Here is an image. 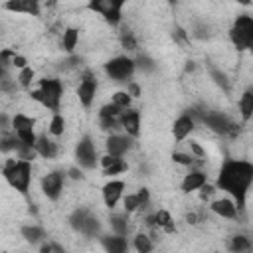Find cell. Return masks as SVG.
I'll use <instances>...</instances> for the list:
<instances>
[{
    "mask_svg": "<svg viewBox=\"0 0 253 253\" xmlns=\"http://www.w3.org/2000/svg\"><path fill=\"white\" fill-rule=\"evenodd\" d=\"M251 184H253V162L241 160V158L223 160V164H221V168L217 172L215 186L219 190L227 192L229 198H233V202L237 204L239 211L245 210L247 192H249Z\"/></svg>",
    "mask_w": 253,
    "mask_h": 253,
    "instance_id": "1",
    "label": "cell"
},
{
    "mask_svg": "<svg viewBox=\"0 0 253 253\" xmlns=\"http://www.w3.org/2000/svg\"><path fill=\"white\" fill-rule=\"evenodd\" d=\"M63 81L59 77H42L38 81V89L30 91L32 101L40 103L43 109L51 113H59L61 99H63Z\"/></svg>",
    "mask_w": 253,
    "mask_h": 253,
    "instance_id": "2",
    "label": "cell"
},
{
    "mask_svg": "<svg viewBox=\"0 0 253 253\" xmlns=\"http://www.w3.org/2000/svg\"><path fill=\"white\" fill-rule=\"evenodd\" d=\"M2 176L4 180L22 196H28L30 192V184H32V160H24V158H6L4 166H2Z\"/></svg>",
    "mask_w": 253,
    "mask_h": 253,
    "instance_id": "3",
    "label": "cell"
},
{
    "mask_svg": "<svg viewBox=\"0 0 253 253\" xmlns=\"http://www.w3.org/2000/svg\"><path fill=\"white\" fill-rule=\"evenodd\" d=\"M229 42L237 51L253 53V16L239 14L229 28Z\"/></svg>",
    "mask_w": 253,
    "mask_h": 253,
    "instance_id": "4",
    "label": "cell"
},
{
    "mask_svg": "<svg viewBox=\"0 0 253 253\" xmlns=\"http://www.w3.org/2000/svg\"><path fill=\"white\" fill-rule=\"evenodd\" d=\"M200 123H204L211 132L221 134V136H231V138H235V136L239 134V125H237L235 121H231L227 115L219 113V111L204 109Z\"/></svg>",
    "mask_w": 253,
    "mask_h": 253,
    "instance_id": "5",
    "label": "cell"
},
{
    "mask_svg": "<svg viewBox=\"0 0 253 253\" xmlns=\"http://www.w3.org/2000/svg\"><path fill=\"white\" fill-rule=\"evenodd\" d=\"M69 225L77 233H81L85 237H97L101 233V221H99V217L93 215L91 210H87V208H77L69 215Z\"/></svg>",
    "mask_w": 253,
    "mask_h": 253,
    "instance_id": "6",
    "label": "cell"
},
{
    "mask_svg": "<svg viewBox=\"0 0 253 253\" xmlns=\"http://www.w3.org/2000/svg\"><path fill=\"white\" fill-rule=\"evenodd\" d=\"M134 71H136V61L128 55H117L105 63L107 77L113 81H119V83H125V81L128 83L132 79Z\"/></svg>",
    "mask_w": 253,
    "mask_h": 253,
    "instance_id": "7",
    "label": "cell"
},
{
    "mask_svg": "<svg viewBox=\"0 0 253 253\" xmlns=\"http://www.w3.org/2000/svg\"><path fill=\"white\" fill-rule=\"evenodd\" d=\"M125 4H126V0H89L87 2V10L101 14L107 24L119 26L121 20H123Z\"/></svg>",
    "mask_w": 253,
    "mask_h": 253,
    "instance_id": "8",
    "label": "cell"
},
{
    "mask_svg": "<svg viewBox=\"0 0 253 253\" xmlns=\"http://www.w3.org/2000/svg\"><path fill=\"white\" fill-rule=\"evenodd\" d=\"M75 160L85 170H91V168H95L99 164L101 156L97 154V146H95V142H93L91 136L85 134V136L79 138V142L75 146Z\"/></svg>",
    "mask_w": 253,
    "mask_h": 253,
    "instance_id": "9",
    "label": "cell"
},
{
    "mask_svg": "<svg viewBox=\"0 0 253 253\" xmlns=\"http://www.w3.org/2000/svg\"><path fill=\"white\" fill-rule=\"evenodd\" d=\"M36 119L34 117H28L26 113H16L12 117V130L18 134V138L30 146L36 148V140H38V134H36Z\"/></svg>",
    "mask_w": 253,
    "mask_h": 253,
    "instance_id": "10",
    "label": "cell"
},
{
    "mask_svg": "<svg viewBox=\"0 0 253 253\" xmlns=\"http://www.w3.org/2000/svg\"><path fill=\"white\" fill-rule=\"evenodd\" d=\"M97 87H99L97 77L91 71H83L81 81L77 85V99L85 109H91V105L95 101V95H97Z\"/></svg>",
    "mask_w": 253,
    "mask_h": 253,
    "instance_id": "11",
    "label": "cell"
},
{
    "mask_svg": "<svg viewBox=\"0 0 253 253\" xmlns=\"http://www.w3.org/2000/svg\"><path fill=\"white\" fill-rule=\"evenodd\" d=\"M63 182H65V172L63 170H51L42 178V192L47 200H59L63 192Z\"/></svg>",
    "mask_w": 253,
    "mask_h": 253,
    "instance_id": "12",
    "label": "cell"
},
{
    "mask_svg": "<svg viewBox=\"0 0 253 253\" xmlns=\"http://www.w3.org/2000/svg\"><path fill=\"white\" fill-rule=\"evenodd\" d=\"M2 8L12 14H28L38 18L42 14V0H4Z\"/></svg>",
    "mask_w": 253,
    "mask_h": 253,
    "instance_id": "13",
    "label": "cell"
},
{
    "mask_svg": "<svg viewBox=\"0 0 253 253\" xmlns=\"http://www.w3.org/2000/svg\"><path fill=\"white\" fill-rule=\"evenodd\" d=\"M105 146H107V154H113V156H117V158H123V156L132 148V136L113 132V134H109Z\"/></svg>",
    "mask_w": 253,
    "mask_h": 253,
    "instance_id": "14",
    "label": "cell"
},
{
    "mask_svg": "<svg viewBox=\"0 0 253 253\" xmlns=\"http://www.w3.org/2000/svg\"><path fill=\"white\" fill-rule=\"evenodd\" d=\"M119 121H121V128H123L128 136L136 138V136L140 134V111L128 107V109H125V111L121 113Z\"/></svg>",
    "mask_w": 253,
    "mask_h": 253,
    "instance_id": "15",
    "label": "cell"
},
{
    "mask_svg": "<svg viewBox=\"0 0 253 253\" xmlns=\"http://www.w3.org/2000/svg\"><path fill=\"white\" fill-rule=\"evenodd\" d=\"M194 128H196V121H194V117H192L190 113L180 115V117L174 121V125H172V134H174V140H176V142L186 140V138L192 134V130H194Z\"/></svg>",
    "mask_w": 253,
    "mask_h": 253,
    "instance_id": "16",
    "label": "cell"
},
{
    "mask_svg": "<svg viewBox=\"0 0 253 253\" xmlns=\"http://www.w3.org/2000/svg\"><path fill=\"white\" fill-rule=\"evenodd\" d=\"M210 210H211L215 215L225 217V219H235V217L239 215V208H237V204L233 202V198H217V200L211 202Z\"/></svg>",
    "mask_w": 253,
    "mask_h": 253,
    "instance_id": "17",
    "label": "cell"
},
{
    "mask_svg": "<svg viewBox=\"0 0 253 253\" xmlns=\"http://www.w3.org/2000/svg\"><path fill=\"white\" fill-rule=\"evenodd\" d=\"M206 182H208V174H206L204 170H200V168H192V170L182 178L180 188H182L184 194H190V192L200 190Z\"/></svg>",
    "mask_w": 253,
    "mask_h": 253,
    "instance_id": "18",
    "label": "cell"
},
{
    "mask_svg": "<svg viewBox=\"0 0 253 253\" xmlns=\"http://www.w3.org/2000/svg\"><path fill=\"white\" fill-rule=\"evenodd\" d=\"M123 192H125V182H123V180H111V182H107V184L103 186V190H101L105 206L113 210V208L117 206V202L121 200Z\"/></svg>",
    "mask_w": 253,
    "mask_h": 253,
    "instance_id": "19",
    "label": "cell"
},
{
    "mask_svg": "<svg viewBox=\"0 0 253 253\" xmlns=\"http://www.w3.org/2000/svg\"><path fill=\"white\" fill-rule=\"evenodd\" d=\"M36 152H38L42 158H45V160H53V158L57 156V152H59V144H57L51 136H47V134H38Z\"/></svg>",
    "mask_w": 253,
    "mask_h": 253,
    "instance_id": "20",
    "label": "cell"
},
{
    "mask_svg": "<svg viewBox=\"0 0 253 253\" xmlns=\"http://www.w3.org/2000/svg\"><path fill=\"white\" fill-rule=\"evenodd\" d=\"M101 243H103V247H105L107 251H111V253H125V251L128 249L126 235H119V233L101 237Z\"/></svg>",
    "mask_w": 253,
    "mask_h": 253,
    "instance_id": "21",
    "label": "cell"
},
{
    "mask_svg": "<svg viewBox=\"0 0 253 253\" xmlns=\"http://www.w3.org/2000/svg\"><path fill=\"white\" fill-rule=\"evenodd\" d=\"M237 107H239V115H241V119L245 123L253 119V91L251 89L241 93V97L237 101Z\"/></svg>",
    "mask_w": 253,
    "mask_h": 253,
    "instance_id": "22",
    "label": "cell"
},
{
    "mask_svg": "<svg viewBox=\"0 0 253 253\" xmlns=\"http://www.w3.org/2000/svg\"><path fill=\"white\" fill-rule=\"evenodd\" d=\"M109 225H111L113 233L126 235L128 229H130V223H128V211H125V213H111V217H109Z\"/></svg>",
    "mask_w": 253,
    "mask_h": 253,
    "instance_id": "23",
    "label": "cell"
},
{
    "mask_svg": "<svg viewBox=\"0 0 253 253\" xmlns=\"http://www.w3.org/2000/svg\"><path fill=\"white\" fill-rule=\"evenodd\" d=\"M20 83L18 79H12L10 75V69H0V91L4 95H16Z\"/></svg>",
    "mask_w": 253,
    "mask_h": 253,
    "instance_id": "24",
    "label": "cell"
},
{
    "mask_svg": "<svg viewBox=\"0 0 253 253\" xmlns=\"http://www.w3.org/2000/svg\"><path fill=\"white\" fill-rule=\"evenodd\" d=\"M77 42H79V30L77 28H67L61 34V47L67 53H73V49L77 47Z\"/></svg>",
    "mask_w": 253,
    "mask_h": 253,
    "instance_id": "25",
    "label": "cell"
},
{
    "mask_svg": "<svg viewBox=\"0 0 253 253\" xmlns=\"http://www.w3.org/2000/svg\"><path fill=\"white\" fill-rule=\"evenodd\" d=\"M20 233H22V237H24L26 241H30L32 245L45 237V231H43L40 225H22Z\"/></svg>",
    "mask_w": 253,
    "mask_h": 253,
    "instance_id": "26",
    "label": "cell"
},
{
    "mask_svg": "<svg viewBox=\"0 0 253 253\" xmlns=\"http://www.w3.org/2000/svg\"><path fill=\"white\" fill-rule=\"evenodd\" d=\"M229 249L231 251H251L253 249V241L247 237V235H243V233H237V235H233L231 239H229Z\"/></svg>",
    "mask_w": 253,
    "mask_h": 253,
    "instance_id": "27",
    "label": "cell"
},
{
    "mask_svg": "<svg viewBox=\"0 0 253 253\" xmlns=\"http://www.w3.org/2000/svg\"><path fill=\"white\" fill-rule=\"evenodd\" d=\"M63 130H65V119L59 113H53V117L49 121V126H47V132L51 136H61Z\"/></svg>",
    "mask_w": 253,
    "mask_h": 253,
    "instance_id": "28",
    "label": "cell"
},
{
    "mask_svg": "<svg viewBox=\"0 0 253 253\" xmlns=\"http://www.w3.org/2000/svg\"><path fill=\"white\" fill-rule=\"evenodd\" d=\"M121 47L123 49H126V51H134L136 47H138V43H136V36L128 30V28H125L123 32H121Z\"/></svg>",
    "mask_w": 253,
    "mask_h": 253,
    "instance_id": "29",
    "label": "cell"
},
{
    "mask_svg": "<svg viewBox=\"0 0 253 253\" xmlns=\"http://www.w3.org/2000/svg\"><path fill=\"white\" fill-rule=\"evenodd\" d=\"M16 79H18V83H20V87L28 91V89L32 87V83H34V79H36V71H34V69H32L30 65H28V67H24V69H20V73H18V77H16Z\"/></svg>",
    "mask_w": 253,
    "mask_h": 253,
    "instance_id": "30",
    "label": "cell"
},
{
    "mask_svg": "<svg viewBox=\"0 0 253 253\" xmlns=\"http://www.w3.org/2000/svg\"><path fill=\"white\" fill-rule=\"evenodd\" d=\"M134 249L138 251V253H148V251H152V241H150V237L148 235H144V233H136L134 235Z\"/></svg>",
    "mask_w": 253,
    "mask_h": 253,
    "instance_id": "31",
    "label": "cell"
},
{
    "mask_svg": "<svg viewBox=\"0 0 253 253\" xmlns=\"http://www.w3.org/2000/svg\"><path fill=\"white\" fill-rule=\"evenodd\" d=\"M210 77L213 79V83L215 85H219L223 91H229V81H227V77H225V73L223 71H219L217 67H211L210 69Z\"/></svg>",
    "mask_w": 253,
    "mask_h": 253,
    "instance_id": "32",
    "label": "cell"
},
{
    "mask_svg": "<svg viewBox=\"0 0 253 253\" xmlns=\"http://www.w3.org/2000/svg\"><path fill=\"white\" fill-rule=\"evenodd\" d=\"M115 105H119L123 111L125 109H128L130 107V101H132V97H130V93L128 91H117V93H113V99H111Z\"/></svg>",
    "mask_w": 253,
    "mask_h": 253,
    "instance_id": "33",
    "label": "cell"
},
{
    "mask_svg": "<svg viewBox=\"0 0 253 253\" xmlns=\"http://www.w3.org/2000/svg\"><path fill=\"white\" fill-rule=\"evenodd\" d=\"M126 170V162L123 158H117L113 164H109L107 168H103V174L105 176H117V174H123Z\"/></svg>",
    "mask_w": 253,
    "mask_h": 253,
    "instance_id": "34",
    "label": "cell"
},
{
    "mask_svg": "<svg viewBox=\"0 0 253 253\" xmlns=\"http://www.w3.org/2000/svg\"><path fill=\"white\" fill-rule=\"evenodd\" d=\"M123 208H125V211H128V213H132V211L140 210L138 194H126V196H125V200H123Z\"/></svg>",
    "mask_w": 253,
    "mask_h": 253,
    "instance_id": "35",
    "label": "cell"
},
{
    "mask_svg": "<svg viewBox=\"0 0 253 253\" xmlns=\"http://www.w3.org/2000/svg\"><path fill=\"white\" fill-rule=\"evenodd\" d=\"M99 125H101V128L107 130V132L121 128V121H119V117H99Z\"/></svg>",
    "mask_w": 253,
    "mask_h": 253,
    "instance_id": "36",
    "label": "cell"
},
{
    "mask_svg": "<svg viewBox=\"0 0 253 253\" xmlns=\"http://www.w3.org/2000/svg\"><path fill=\"white\" fill-rule=\"evenodd\" d=\"M121 113H123V109L119 105H115L113 101L99 109V117H121Z\"/></svg>",
    "mask_w": 253,
    "mask_h": 253,
    "instance_id": "37",
    "label": "cell"
},
{
    "mask_svg": "<svg viewBox=\"0 0 253 253\" xmlns=\"http://www.w3.org/2000/svg\"><path fill=\"white\" fill-rule=\"evenodd\" d=\"M188 148H190V154H194L196 158H202V160H206V158H208V154H206L204 146H202L198 140H190V142H188Z\"/></svg>",
    "mask_w": 253,
    "mask_h": 253,
    "instance_id": "38",
    "label": "cell"
},
{
    "mask_svg": "<svg viewBox=\"0 0 253 253\" xmlns=\"http://www.w3.org/2000/svg\"><path fill=\"white\" fill-rule=\"evenodd\" d=\"M134 61H136V67H138V69H144V71H152V69H154V61H152L148 55H142V53H140Z\"/></svg>",
    "mask_w": 253,
    "mask_h": 253,
    "instance_id": "39",
    "label": "cell"
},
{
    "mask_svg": "<svg viewBox=\"0 0 253 253\" xmlns=\"http://www.w3.org/2000/svg\"><path fill=\"white\" fill-rule=\"evenodd\" d=\"M213 194H215V186H211V184H208V182H206V184L200 188V200H202V202L210 200Z\"/></svg>",
    "mask_w": 253,
    "mask_h": 253,
    "instance_id": "40",
    "label": "cell"
},
{
    "mask_svg": "<svg viewBox=\"0 0 253 253\" xmlns=\"http://www.w3.org/2000/svg\"><path fill=\"white\" fill-rule=\"evenodd\" d=\"M136 194H138V200H140V210H146L150 206V192L146 188H140Z\"/></svg>",
    "mask_w": 253,
    "mask_h": 253,
    "instance_id": "41",
    "label": "cell"
},
{
    "mask_svg": "<svg viewBox=\"0 0 253 253\" xmlns=\"http://www.w3.org/2000/svg\"><path fill=\"white\" fill-rule=\"evenodd\" d=\"M194 36L196 38H208L210 36V26L208 24H194Z\"/></svg>",
    "mask_w": 253,
    "mask_h": 253,
    "instance_id": "42",
    "label": "cell"
},
{
    "mask_svg": "<svg viewBox=\"0 0 253 253\" xmlns=\"http://www.w3.org/2000/svg\"><path fill=\"white\" fill-rule=\"evenodd\" d=\"M12 67H16V69H24V67H28V59H26L24 55H20V53H14Z\"/></svg>",
    "mask_w": 253,
    "mask_h": 253,
    "instance_id": "43",
    "label": "cell"
},
{
    "mask_svg": "<svg viewBox=\"0 0 253 253\" xmlns=\"http://www.w3.org/2000/svg\"><path fill=\"white\" fill-rule=\"evenodd\" d=\"M40 251H42V253H51V251H55V253H63V247L57 245V243H43V245L40 247Z\"/></svg>",
    "mask_w": 253,
    "mask_h": 253,
    "instance_id": "44",
    "label": "cell"
},
{
    "mask_svg": "<svg viewBox=\"0 0 253 253\" xmlns=\"http://www.w3.org/2000/svg\"><path fill=\"white\" fill-rule=\"evenodd\" d=\"M174 40L180 42V43H188V42H190L186 30H182V28H176V32H174Z\"/></svg>",
    "mask_w": 253,
    "mask_h": 253,
    "instance_id": "45",
    "label": "cell"
},
{
    "mask_svg": "<svg viewBox=\"0 0 253 253\" xmlns=\"http://www.w3.org/2000/svg\"><path fill=\"white\" fill-rule=\"evenodd\" d=\"M126 91L130 93V97H140V87H138V83H134V81H128V83H126Z\"/></svg>",
    "mask_w": 253,
    "mask_h": 253,
    "instance_id": "46",
    "label": "cell"
},
{
    "mask_svg": "<svg viewBox=\"0 0 253 253\" xmlns=\"http://www.w3.org/2000/svg\"><path fill=\"white\" fill-rule=\"evenodd\" d=\"M200 219H202V215H200V213H196V211H190V213H186V221H188L190 225H196Z\"/></svg>",
    "mask_w": 253,
    "mask_h": 253,
    "instance_id": "47",
    "label": "cell"
},
{
    "mask_svg": "<svg viewBox=\"0 0 253 253\" xmlns=\"http://www.w3.org/2000/svg\"><path fill=\"white\" fill-rule=\"evenodd\" d=\"M69 178H73V180H83L85 176H83L81 168H69Z\"/></svg>",
    "mask_w": 253,
    "mask_h": 253,
    "instance_id": "48",
    "label": "cell"
},
{
    "mask_svg": "<svg viewBox=\"0 0 253 253\" xmlns=\"http://www.w3.org/2000/svg\"><path fill=\"white\" fill-rule=\"evenodd\" d=\"M237 4H241V6H249L251 4V0H235Z\"/></svg>",
    "mask_w": 253,
    "mask_h": 253,
    "instance_id": "49",
    "label": "cell"
},
{
    "mask_svg": "<svg viewBox=\"0 0 253 253\" xmlns=\"http://www.w3.org/2000/svg\"><path fill=\"white\" fill-rule=\"evenodd\" d=\"M166 2H168V4H170V6H174V4H176V2H178V0H166Z\"/></svg>",
    "mask_w": 253,
    "mask_h": 253,
    "instance_id": "50",
    "label": "cell"
},
{
    "mask_svg": "<svg viewBox=\"0 0 253 253\" xmlns=\"http://www.w3.org/2000/svg\"><path fill=\"white\" fill-rule=\"evenodd\" d=\"M49 2H51V4H55V0H49Z\"/></svg>",
    "mask_w": 253,
    "mask_h": 253,
    "instance_id": "51",
    "label": "cell"
}]
</instances>
